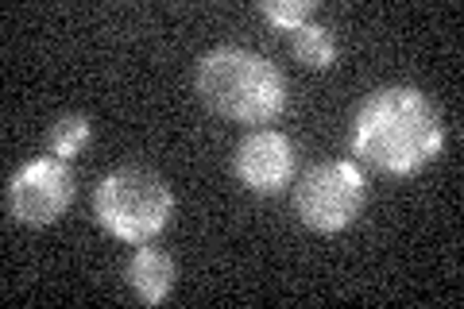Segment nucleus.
Segmentation results:
<instances>
[{
    "label": "nucleus",
    "instance_id": "nucleus-1",
    "mask_svg": "<svg viewBox=\"0 0 464 309\" xmlns=\"http://www.w3.org/2000/svg\"><path fill=\"white\" fill-rule=\"evenodd\" d=\"M445 143L441 116L418 85L372 90L353 116L348 147L356 159L383 174H418Z\"/></svg>",
    "mask_w": 464,
    "mask_h": 309
},
{
    "label": "nucleus",
    "instance_id": "nucleus-2",
    "mask_svg": "<svg viewBox=\"0 0 464 309\" xmlns=\"http://www.w3.org/2000/svg\"><path fill=\"white\" fill-rule=\"evenodd\" d=\"M198 97L237 124H267L286 105V82L279 66L248 47H217L198 63Z\"/></svg>",
    "mask_w": 464,
    "mask_h": 309
},
{
    "label": "nucleus",
    "instance_id": "nucleus-3",
    "mask_svg": "<svg viewBox=\"0 0 464 309\" xmlns=\"http://www.w3.org/2000/svg\"><path fill=\"white\" fill-rule=\"evenodd\" d=\"M93 209L101 228L124 244H148L167 228L174 213L170 186L148 167H121L105 174L93 189Z\"/></svg>",
    "mask_w": 464,
    "mask_h": 309
},
{
    "label": "nucleus",
    "instance_id": "nucleus-4",
    "mask_svg": "<svg viewBox=\"0 0 464 309\" xmlns=\"http://www.w3.org/2000/svg\"><path fill=\"white\" fill-rule=\"evenodd\" d=\"M368 182L353 159H333L317 163L298 179L295 186V209L302 225L314 232H341L364 209Z\"/></svg>",
    "mask_w": 464,
    "mask_h": 309
},
{
    "label": "nucleus",
    "instance_id": "nucleus-5",
    "mask_svg": "<svg viewBox=\"0 0 464 309\" xmlns=\"http://www.w3.org/2000/svg\"><path fill=\"white\" fill-rule=\"evenodd\" d=\"M74 201V170L66 159L43 155L8 179V213L20 225H54Z\"/></svg>",
    "mask_w": 464,
    "mask_h": 309
},
{
    "label": "nucleus",
    "instance_id": "nucleus-6",
    "mask_svg": "<svg viewBox=\"0 0 464 309\" xmlns=\"http://www.w3.org/2000/svg\"><path fill=\"white\" fill-rule=\"evenodd\" d=\"M232 167H237V179L252 194H279L295 179V143L283 131H271V128L248 131L237 147Z\"/></svg>",
    "mask_w": 464,
    "mask_h": 309
},
{
    "label": "nucleus",
    "instance_id": "nucleus-7",
    "mask_svg": "<svg viewBox=\"0 0 464 309\" xmlns=\"http://www.w3.org/2000/svg\"><path fill=\"white\" fill-rule=\"evenodd\" d=\"M128 286L143 305H159L174 290V259L159 247H136V256L128 259Z\"/></svg>",
    "mask_w": 464,
    "mask_h": 309
},
{
    "label": "nucleus",
    "instance_id": "nucleus-8",
    "mask_svg": "<svg viewBox=\"0 0 464 309\" xmlns=\"http://www.w3.org/2000/svg\"><path fill=\"white\" fill-rule=\"evenodd\" d=\"M290 51H295L298 63H306L310 70H329L333 58H337V43H333L329 27L306 20L290 32Z\"/></svg>",
    "mask_w": 464,
    "mask_h": 309
},
{
    "label": "nucleus",
    "instance_id": "nucleus-9",
    "mask_svg": "<svg viewBox=\"0 0 464 309\" xmlns=\"http://www.w3.org/2000/svg\"><path fill=\"white\" fill-rule=\"evenodd\" d=\"M85 143H90V116L82 112H63L47 131V151L54 159H74Z\"/></svg>",
    "mask_w": 464,
    "mask_h": 309
},
{
    "label": "nucleus",
    "instance_id": "nucleus-10",
    "mask_svg": "<svg viewBox=\"0 0 464 309\" xmlns=\"http://www.w3.org/2000/svg\"><path fill=\"white\" fill-rule=\"evenodd\" d=\"M314 0H264L259 5V12L275 24V27H283V32H295L298 24H306L314 16Z\"/></svg>",
    "mask_w": 464,
    "mask_h": 309
}]
</instances>
